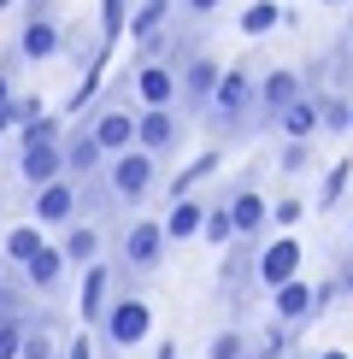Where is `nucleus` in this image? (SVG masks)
I'll use <instances>...</instances> for the list:
<instances>
[{"instance_id":"1","label":"nucleus","mask_w":353,"mask_h":359,"mask_svg":"<svg viewBox=\"0 0 353 359\" xmlns=\"http://www.w3.org/2000/svg\"><path fill=\"white\" fill-rule=\"evenodd\" d=\"M153 177H159V159L147 147H130V154H112L106 159V189L118 206H141L153 194Z\"/></svg>"},{"instance_id":"2","label":"nucleus","mask_w":353,"mask_h":359,"mask_svg":"<svg viewBox=\"0 0 353 359\" xmlns=\"http://www.w3.org/2000/svg\"><path fill=\"white\" fill-rule=\"evenodd\" d=\"M147 330H153V312H147L141 294H118V301L106 306V318H100V336H106V348H141Z\"/></svg>"},{"instance_id":"3","label":"nucleus","mask_w":353,"mask_h":359,"mask_svg":"<svg viewBox=\"0 0 353 359\" xmlns=\"http://www.w3.org/2000/svg\"><path fill=\"white\" fill-rule=\"evenodd\" d=\"M254 100H259V83L247 77L242 65H230L224 77H218V88H212V107H206V112H212L218 124L230 130V136H242V118H247V107H254Z\"/></svg>"},{"instance_id":"4","label":"nucleus","mask_w":353,"mask_h":359,"mask_svg":"<svg viewBox=\"0 0 353 359\" xmlns=\"http://www.w3.org/2000/svg\"><path fill=\"white\" fill-rule=\"evenodd\" d=\"M165 224L153 218H136L124 230V242H118V253H124V271H159V259H165Z\"/></svg>"},{"instance_id":"5","label":"nucleus","mask_w":353,"mask_h":359,"mask_svg":"<svg viewBox=\"0 0 353 359\" xmlns=\"http://www.w3.org/2000/svg\"><path fill=\"white\" fill-rule=\"evenodd\" d=\"M294 277H300V242L294 236H277V242H265L254 253V283L259 289H283Z\"/></svg>"},{"instance_id":"6","label":"nucleus","mask_w":353,"mask_h":359,"mask_svg":"<svg viewBox=\"0 0 353 359\" xmlns=\"http://www.w3.org/2000/svg\"><path fill=\"white\" fill-rule=\"evenodd\" d=\"M136 95H141V107H176V100H183V77H176V65H171V59H141Z\"/></svg>"},{"instance_id":"7","label":"nucleus","mask_w":353,"mask_h":359,"mask_svg":"<svg viewBox=\"0 0 353 359\" xmlns=\"http://www.w3.org/2000/svg\"><path fill=\"white\" fill-rule=\"evenodd\" d=\"M18 177L29 189L65 177V142H18Z\"/></svg>"},{"instance_id":"8","label":"nucleus","mask_w":353,"mask_h":359,"mask_svg":"<svg viewBox=\"0 0 353 359\" xmlns=\"http://www.w3.org/2000/svg\"><path fill=\"white\" fill-rule=\"evenodd\" d=\"M176 77H183V107L188 112H206L212 107V88H218V59H206V53H188L183 65H176Z\"/></svg>"},{"instance_id":"9","label":"nucleus","mask_w":353,"mask_h":359,"mask_svg":"<svg viewBox=\"0 0 353 359\" xmlns=\"http://www.w3.org/2000/svg\"><path fill=\"white\" fill-rule=\"evenodd\" d=\"M77 206H83L77 177H53V183L36 189V224H71V218H77Z\"/></svg>"},{"instance_id":"10","label":"nucleus","mask_w":353,"mask_h":359,"mask_svg":"<svg viewBox=\"0 0 353 359\" xmlns=\"http://www.w3.org/2000/svg\"><path fill=\"white\" fill-rule=\"evenodd\" d=\"M176 142H183V118H176L171 107H141V130H136V147H147L153 159H165Z\"/></svg>"},{"instance_id":"11","label":"nucleus","mask_w":353,"mask_h":359,"mask_svg":"<svg viewBox=\"0 0 353 359\" xmlns=\"http://www.w3.org/2000/svg\"><path fill=\"white\" fill-rule=\"evenodd\" d=\"M271 318L289 324V330H294V324H306V318H318V289H312V283H300V277L283 283V289H271Z\"/></svg>"},{"instance_id":"12","label":"nucleus","mask_w":353,"mask_h":359,"mask_svg":"<svg viewBox=\"0 0 353 359\" xmlns=\"http://www.w3.org/2000/svg\"><path fill=\"white\" fill-rule=\"evenodd\" d=\"M95 171H106V147L95 142V130H71L65 136V177H77V183H88Z\"/></svg>"},{"instance_id":"13","label":"nucleus","mask_w":353,"mask_h":359,"mask_svg":"<svg viewBox=\"0 0 353 359\" xmlns=\"http://www.w3.org/2000/svg\"><path fill=\"white\" fill-rule=\"evenodd\" d=\"M95 142L106 147V159L112 154H130V147H136V130H141V118H130L124 107H106V112H95Z\"/></svg>"},{"instance_id":"14","label":"nucleus","mask_w":353,"mask_h":359,"mask_svg":"<svg viewBox=\"0 0 353 359\" xmlns=\"http://www.w3.org/2000/svg\"><path fill=\"white\" fill-rule=\"evenodd\" d=\"M230 218H235V236H242V242H259V230L271 224V206H265V194L254 183H242L230 194Z\"/></svg>"},{"instance_id":"15","label":"nucleus","mask_w":353,"mask_h":359,"mask_svg":"<svg viewBox=\"0 0 353 359\" xmlns=\"http://www.w3.org/2000/svg\"><path fill=\"white\" fill-rule=\"evenodd\" d=\"M106 306H112V265H83V301H77V312H83V324H95L100 330V318H106Z\"/></svg>"},{"instance_id":"16","label":"nucleus","mask_w":353,"mask_h":359,"mask_svg":"<svg viewBox=\"0 0 353 359\" xmlns=\"http://www.w3.org/2000/svg\"><path fill=\"white\" fill-rule=\"evenodd\" d=\"M65 41H59V24L41 18V12H29L24 29H18V59H29V65H41V59H53Z\"/></svg>"},{"instance_id":"17","label":"nucleus","mask_w":353,"mask_h":359,"mask_svg":"<svg viewBox=\"0 0 353 359\" xmlns=\"http://www.w3.org/2000/svg\"><path fill=\"white\" fill-rule=\"evenodd\" d=\"M300 95H306V88H300V77H294V71H271V77L259 83V112L277 124V118H283V112H289Z\"/></svg>"},{"instance_id":"18","label":"nucleus","mask_w":353,"mask_h":359,"mask_svg":"<svg viewBox=\"0 0 353 359\" xmlns=\"http://www.w3.org/2000/svg\"><path fill=\"white\" fill-rule=\"evenodd\" d=\"M277 130H283L289 142H312L318 130H324V100H312V95H300L294 107L277 118Z\"/></svg>"},{"instance_id":"19","label":"nucleus","mask_w":353,"mask_h":359,"mask_svg":"<svg viewBox=\"0 0 353 359\" xmlns=\"http://www.w3.org/2000/svg\"><path fill=\"white\" fill-rule=\"evenodd\" d=\"M65 265H71V259H65V248H41L36 259L24 265V283H29L36 294H53L59 283H65Z\"/></svg>"},{"instance_id":"20","label":"nucleus","mask_w":353,"mask_h":359,"mask_svg":"<svg viewBox=\"0 0 353 359\" xmlns=\"http://www.w3.org/2000/svg\"><path fill=\"white\" fill-rule=\"evenodd\" d=\"M159 224H165L171 242H188V236H200V230H206V206L195 201V194H183V201H171V212L159 218Z\"/></svg>"},{"instance_id":"21","label":"nucleus","mask_w":353,"mask_h":359,"mask_svg":"<svg viewBox=\"0 0 353 359\" xmlns=\"http://www.w3.org/2000/svg\"><path fill=\"white\" fill-rule=\"evenodd\" d=\"M41 248H48V242H41V224H12V230H6V242H0V253H6V259L18 265V271H24L29 259H36Z\"/></svg>"},{"instance_id":"22","label":"nucleus","mask_w":353,"mask_h":359,"mask_svg":"<svg viewBox=\"0 0 353 359\" xmlns=\"http://www.w3.org/2000/svg\"><path fill=\"white\" fill-rule=\"evenodd\" d=\"M59 248H65L71 265H95L100 259V230H95V224H65V242H59Z\"/></svg>"},{"instance_id":"23","label":"nucleus","mask_w":353,"mask_h":359,"mask_svg":"<svg viewBox=\"0 0 353 359\" xmlns=\"http://www.w3.org/2000/svg\"><path fill=\"white\" fill-rule=\"evenodd\" d=\"M206 242L212 248H230V242H242V236H235V218H230V201H218V206H206Z\"/></svg>"},{"instance_id":"24","label":"nucleus","mask_w":353,"mask_h":359,"mask_svg":"<svg viewBox=\"0 0 353 359\" xmlns=\"http://www.w3.org/2000/svg\"><path fill=\"white\" fill-rule=\"evenodd\" d=\"M212 171H218V147H206V154H200V159H195L188 171H176V177H171V201L195 194V183H200V177H212Z\"/></svg>"},{"instance_id":"25","label":"nucleus","mask_w":353,"mask_h":359,"mask_svg":"<svg viewBox=\"0 0 353 359\" xmlns=\"http://www.w3.org/2000/svg\"><path fill=\"white\" fill-rule=\"evenodd\" d=\"M59 341H53V324L48 318H29V336H24V353L18 359H53Z\"/></svg>"},{"instance_id":"26","label":"nucleus","mask_w":353,"mask_h":359,"mask_svg":"<svg viewBox=\"0 0 353 359\" xmlns=\"http://www.w3.org/2000/svg\"><path fill=\"white\" fill-rule=\"evenodd\" d=\"M165 12H171V0H147V6L130 18V36L147 41V36H159V24H165Z\"/></svg>"},{"instance_id":"27","label":"nucleus","mask_w":353,"mask_h":359,"mask_svg":"<svg viewBox=\"0 0 353 359\" xmlns=\"http://www.w3.org/2000/svg\"><path fill=\"white\" fill-rule=\"evenodd\" d=\"M277 18H283L277 0H254V6L242 12V36H265V29H277Z\"/></svg>"},{"instance_id":"28","label":"nucleus","mask_w":353,"mask_h":359,"mask_svg":"<svg viewBox=\"0 0 353 359\" xmlns=\"http://www.w3.org/2000/svg\"><path fill=\"white\" fill-rule=\"evenodd\" d=\"M206 359H247V336L242 330H218L206 341Z\"/></svg>"},{"instance_id":"29","label":"nucleus","mask_w":353,"mask_h":359,"mask_svg":"<svg viewBox=\"0 0 353 359\" xmlns=\"http://www.w3.org/2000/svg\"><path fill=\"white\" fill-rule=\"evenodd\" d=\"M124 29H130V24H124V0H100V41L112 48Z\"/></svg>"},{"instance_id":"30","label":"nucleus","mask_w":353,"mask_h":359,"mask_svg":"<svg viewBox=\"0 0 353 359\" xmlns=\"http://www.w3.org/2000/svg\"><path fill=\"white\" fill-rule=\"evenodd\" d=\"M347 177H353V165H347V159H342V165H330V177H324V189H318V206H335V201H342Z\"/></svg>"},{"instance_id":"31","label":"nucleus","mask_w":353,"mask_h":359,"mask_svg":"<svg viewBox=\"0 0 353 359\" xmlns=\"http://www.w3.org/2000/svg\"><path fill=\"white\" fill-rule=\"evenodd\" d=\"M18 142H59V118H53V112H41L36 124H24V130H18Z\"/></svg>"},{"instance_id":"32","label":"nucleus","mask_w":353,"mask_h":359,"mask_svg":"<svg viewBox=\"0 0 353 359\" xmlns=\"http://www.w3.org/2000/svg\"><path fill=\"white\" fill-rule=\"evenodd\" d=\"M283 348H289V324H271L259 336V359H283Z\"/></svg>"},{"instance_id":"33","label":"nucleus","mask_w":353,"mask_h":359,"mask_svg":"<svg viewBox=\"0 0 353 359\" xmlns=\"http://www.w3.org/2000/svg\"><path fill=\"white\" fill-rule=\"evenodd\" d=\"M324 130H353V112H347V100H324Z\"/></svg>"},{"instance_id":"34","label":"nucleus","mask_w":353,"mask_h":359,"mask_svg":"<svg viewBox=\"0 0 353 359\" xmlns=\"http://www.w3.org/2000/svg\"><path fill=\"white\" fill-rule=\"evenodd\" d=\"M306 165H312V147H306V142H289V147H283V171H306Z\"/></svg>"},{"instance_id":"35","label":"nucleus","mask_w":353,"mask_h":359,"mask_svg":"<svg viewBox=\"0 0 353 359\" xmlns=\"http://www.w3.org/2000/svg\"><path fill=\"white\" fill-rule=\"evenodd\" d=\"M300 212H306V206L294 201V194H289V201H277V206H271V218H277V224H300Z\"/></svg>"},{"instance_id":"36","label":"nucleus","mask_w":353,"mask_h":359,"mask_svg":"<svg viewBox=\"0 0 353 359\" xmlns=\"http://www.w3.org/2000/svg\"><path fill=\"white\" fill-rule=\"evenodd\" d=\"M65 359H95V341H88V330L77 341H65Z\"/></svg>"},{"instance_id":"37","label":"nucleus","mask_w":353,"mask_h":359,"mask_svg":"<svg viewBox=\"0 0 353 359\" xmlns=\"http://www.w3.org/2000/svg\"><path fill=\"white\" fill-rule=\"evenodd\" d=\"M183 6H188V12H200V18H206V12H218L224 0H183Z\"/></svg>"},{"instance_id":"38","label":"nucleus","mask_w":353,"mask_h":359,"mask_svg":"<svg viewBox=\"0 0 353 359\" xmlns=\"http://www.w3.org/2000/svg\"><path fill=\"white\" fill-rule=\"evenodd\" d=\"M6 107H12V77L0 71V112H6Z\"/></svg>"},{"instance_id":"39","label":"nucleus","mask_w":353,"mask_h":359,"mask_svg":"<svg viewBox=\"0 0 353 359\" xmlns=\"http://www.w3.org/2000/svg\"><path fill=\"white\" fill-rule=\"evenodd\" d=\"M335 283H342V294H353V259L342 265V277H335Z\"/></svg>"},{"instance_id":"40","label":"nucleus","mask_w":353,"mask_h":359,"mask_svg":"<svg viewBox=\"0 0 353 359\" xmlns=\"http://www.w3.org/2000/svg\"><path fill=\"white\" fill-rule=\"evenodd\" d=\"M159 359H176V341H159Z\"/></svg>"},{"instance_id":"41","label":"nucleus","mask_w":353,"mask_h":359,"mask_svg":"<svg viewBox=\"0 0 353 359\" xmlns=\"http://www.w3.org/2000/svg\"><path fill=\"white\" fill-rule=\"evenodd\" d=\"M318 359H347V353H342V348H330V353H318Z\"/></svg>"},{"instance_id":"42","label":"nucleus","mask_w":353,"mask_h":359,"mask_svg":"<svg viewBox=\"0 0 353 359\" xmlns=\"http://www.w3.org/2000/svg\"><path fill=\"white\" fill-rule=\"evenodd\" d=\"M324 6H342V0H324Z\"/></svg>"},{"instance_id":"43","label":"nucleus","mask_w":353,"mask_h":359,"mask_svg":"<svg viewBox=\"0 0 353 359\" xmlns=\"http://www.w3.org/2000/svg\"><path fill=\"white\" fill-rule=\"evenodd\" d=\"M6 6H12V0H0V12H6Z\"/></svg>"},{"instance_id":"44","label":"nucleus","mask_w":353,"mask_h":359,"mask_svg":"<svg viewBox=\"0 0 353 359\" xmlns=\"http://www.w3.org/2000/svg\"><path fill=\"white\" fill-rule=\"evenodd\" d=\"M347 242H353V230H347Z\"/></svg>"}]
</instances>
